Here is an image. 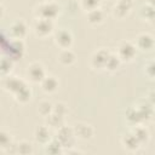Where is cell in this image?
I'll use <instances>...</instances> for the list:
<instances>
[{
    "label": "cell",
    "mask_w": 155,
    "mask_h": 155,
    "mask_svg": "<svg viewBox=\"0 0 155 155\" xmlns=\"http://www.w3.org/2000/svg\"><path fill=\"white\" fill-rule=\"evenodd\" d=\"M136 107L138 109V113L140 115V119H142V122L143 124L144 122H148L153 117V115H154V108L155 107L153 104H150L145 98L142 99L138 104H136Z\"/></svg>",
    "instance_id": "obj_14"
},
{
    "label": "cell",
    "mask_w": 155,
    "mask_h": 155,
    "mask_svg": "<svg viewBox=\"0 0 155 155\" xmlns=\"http://www.w3.org/2000/svg\"><path fill=\"white\" fill-rule=\"evenodd\" d=\"M24 41L22 39H11L6 33L2 34L1 36V51L2 54L8 56L12 58L15 62L21 59L23 53H24Z\"/></svg>",
    "instance_id": "obj_1"
},
{
    "label": "cell",
    "mask_w": 155,
    "mask_h": 155,
    "mask_svg": "<svg viewBox=\"0 0 155 155\" xmlns=\"http://www.w3.org/2000/svg\"><path fill=\"white\" fill-rule=\"evenodd\" d=\"M144 74L150 79H155V59H150L144 64Z\"/></svg>",
    "instance_id": "obj_32"
},
{
    "label": "cell",
    "mask_w": 155,
    "mask_h": 155,
    "mask_svg": "<svg viewBox=\"0 0 155 155\" xmlns=\"http://www.w3.org/2000/svg\"><path fill=\"white\" fill-rule=\"evenodd\" d=\"M34 139L36 143H39L41 145H46L52 139L50 127L48 126H38L34 130Z\"/></svg>",
    "instance_id": "obj_15"
},
{
    "label": "cell",
    "mask_w": 155,
    "mask_h": 155,
    "mask_svg": "<svg viewBox=\"0 0 155 155\" xmlns=\"http://www.w3.org/2000/svg\"><path fill=\"white\" fill-rule=\"evenodd\" d=\"M133 132V134L136 136V138L138 139V142L140 143V145H144L149 142V138H150V133H149V130L143 126V124H139V125H136L133 126V128L131 130Z\"/></svg>",
    "instance_id": "obj_19"
},
{
    "label": "cell",
    "mask_w": 155,
    "mask_h": 155,
    "mask_svg": "<svg viewBox=\"0 0 155 155\" xmlns=\"http://www.w3.org/2000/svg\"><path fill=\"white\" fill-rule=\"evenodd\" d=\"M64 117L65 116H62V115H59V114H57V113H54V111H52L48 116H46L45 119H46V124H47V126L48 127H52V128H59L61 126H63L64 125Z\"/></svg>",
    "instance_id": "obj_23"
},
{
    "label": "cell",
    "mask_w": 155,
    "mask_h": 155,
    "mask_svg": "<svg viewBox=\"0 0 155 155\" xmlns=\"http://www.w3.org/2000/svg\"><path fill=\"white\" fill-rule=\"evenodd\" d=\"M54 29V21L50 19H42V18H35L33 23V31L38 38H47L53 33Z\"/></svg>",
    "instance_id": "obj_5"
},
{
    "label": "cell",
    "mask_w": 155,
    "mask_h": 155,
    "mask_svg": "<svg viewBox=\"0 0 155 155\" xmlns=\"http://www.w3.org/2000/svg\"><path fill=\"white\" fill-rule=\"evenodd\" d=\"M13 98L16 99V102L21 103V104H27L30 99H31V90L30 87L27 85L25 87H23L18 93H16L13 96Z\"/></svg>",
    "instance_id": "obj_26"
},
{
    "label": "cell",
    "mask_w": 155,
    "mask_h": 155,
    "mask_svg": "<svg viewBox=\"0 0 155 155\" xmlns=\"http://www.w3.org/2000/svg\"><path fill=\"white\" fill-rule=\"evenodd\" d=\"M145 99H147L150 104H153V105L155 107V90H150V91L147 93Z\"/></svg>",
    "instance_id": "obj_34"
},
{
    "label": "cell",
    "mask_w": 155,
    "mask_h": 155,
    "mask_svg": "<svg viewBox=\"0 0 155 155\" xmlns=\"http://www.w3.org/2000/svg\"><path fill=\"white\" fill-rule=\"evenodd\" d=\"M121 143H122L124 148L127 149L128 151H136V150L139 149V147H142L140 143L138 142V139L136 138V136L133 134L132 131H130L128 133H126V134L122 136Z\"/></svg>",
    "instance_id": "obj_17"
},
{
    "label": "cell",
    "mask_w": 155,
    "mask_h": 155,
    "mask_svg": "<svg viewBox=\"0 0 155 155\" xmlns=\"http://www.w3.org/2000/svg\"><path fill=\"white\" fill-rule=\"evenodd\" d=\"M121 63H122V62H121V59L117 57V54L110 52V56H109V58H108V61H107V64H105V69H104V70H107V71H109V73H114V71H116V70L120 68Z\"/></svg>",
    "instance_id": "obj_25"
},
{
    "label": "cell",
    "mask_w": 155,
    "mask_h": 155,
    "mask_svg": "<svg viewBox=\"0 0 155 155\" xmlns=\"http://www.w3.org/2000/svg\"><path fill=\"white\" fill-rule=\"evenodd\" d=\"M62 7L58 2L54 0H44L35 5L33 13L35 18H42V19H50L54 21L59 15H61Z\"/></svg>",
    "instance_id": "obj_2"
},
{
    "label": "cell",
    "mask_w": 155,
    "mask_h": 155,
    "mask_svg": "<svg viewBox=\"0 0 155 155\" xmlns=\"http://www.w3.org/2000/svg\"><path fill=\"white\" fill-rule=\"evenodd\" d=\"M16 153L18 154H22V155H28V154H31L33 153V144L28 140H21L18 142L16 145Z\"/></svg>",
    "instance_id": "obj_28"
},
{
    "label": "cell",
    "mask_w": 155,
    "mask_h": 155,
    "mask_svg": "<svg viewBox=\"0 0 155 155\" xmlns=\"http://www.w3.org/2000/svg\"><path fill=\"white\" fill-rule=\"evenodd\" d=\"M126 119H127V122L132 126H136V125H139V124H143L142 122V119H140V115L138 113V109L137 107H130L126 111Z\"/></svg>",
    "instance_id": "obj_24"
},
{
    "label": "cell",
    "mask_w": 155,
    "mask_h": 155,
    "mask_svg": "<svg viewBox=\"0 0 155 155\" xmlns=\"http://www.w3.org/2000/svg\"><path fill=\"white\" fill-rule=\"evenodd\" d=\"M53 40H54V44L61 50H64V48H70L71 47L73 41H74V38H73V34H71V31L69 29L61 28V29H58L54 33Z\"/></svg>",
    "instance_id": "obj_9"
},
{
    "label": "cell",
    "mask_w": 155,
    "mask_h": 155,
    "mask_svg": "<svg viewBox=\"0 0 155 155\" xmlns=\"http://www.w3.org/2000/svg\"><path fill=\"white\" fill-rule=\"evenodd\" d=\"M25 75H27V79L30 82L40 84L47 74H46V70H45L44 65L40 62H33L28 65V68L25 70Z\"/></svg>",
    "instance_id": "obj_6"
},
{
    "label": "cell",
    "mask_w": 155,
    "mask_h": 155,
    "mask_svg": "<svg viewBox=\"0 0 155 155\" xmlns=\"http://www.w3.org/2000/svg\"><path fill=\"white\" fill-rule=\"evenodd\" d=\"M110 56V52L107 48H98L96 50L90 59V65L93 70H104L105 69V64L107 61Z\"/></svg>",
    "instance_id": "obj_8"
},
{
    "label": "cell",
    "mask_w": 155,
    "mask_h": 155,
    "mask_svg": "<svg viewBox=\"0 0 155 155\" xmlns=\"http://www.w3.org/2000/svg\"><path fill=\"white\" fill-rule=\"evenodd\" d=\"M133 5H134L133 0H117L111 8L113 16L117 19H122L127 17L132 11Z\"/></svg>",
    "instance_id": "obj_11"
},
{
    "label": "cell",
    "mask_w": 155,
    "mask_h": 155,
    "mask_svg": "<svg viewBox=\"0 0 155 155\" xmlns=\"http://www.w3.org/2000/svg\"><path fill=\"white\" fill-rule=\"evenodd\" d=\"M28 84L25 80H23L22 78L18 76H5L2 78V88L11 93L12 96H15L16 93H18L23 87H25Z\"/></svg>",
    "instance_id": "obj_7"
},
{
    "label": "cell",
    "mask_w": 155,
    "mask_h": 155,
    "mask_svg": "<svg viewBox=\"0 0 155 155\" xmlns=\"http://www.w3.org/2000/svg\"><path fill=\"white\" fill-rule=\"evenodd\" d=\"M137 51H138V48L134 42H132L130 40H124L119 44L115 53L117 54V57L121 59L122 63H128L134 59Z\"/></svg>",
    "instance_id": "obj_3"
},
{
    "label": "cell",
    "mask_w": 155,
    "mask_h": 155,
    "mask_svg": "<svg viewBox=\"0 0 155 155\" xmlns=\"http://www.w3.org/2000/svg\"><path fill=\"white\" fill-rule=\"evenodd\" d=\"M40 86H41V90L47 93V94H51V93H54L58 87H59V81L56 76L53 75H46L45 79L40 82Z\"/></svg>",
    "instance_id": "obj_16"
},
{
    "label": "cell",
    "mask_w": 155,
    "mask_h": 155,
    "mask_svg": "<svg viewBox=\"0 0 155 155\" xmlns=\"http://www.w3.org/2000/svg\"><path fill=\"white\" fill-rule=\"evenodd\" d=\"M57 59L58 62L63 65V67H70L75 63L76 61V56L74 53L73 50L70 48H64V50H61L58 56H57Z\"/></svg>",
    "instance_id": "obj_18"
},
{
    "label": "cell",
    "mask_w": 155,
    "mask_h": 155,
    "mask_svg": "<svg viewBox=\"0 0 155 155\" xmlns=\"http://www.w3.org/2000/svg\"><path fill=\"white\" fill-rule=\"evenodd\" d=\"M12 145H13V140H12L11 134L6 131H1L0 132V148H1V150H8Z\"/></svg>",
    "instance_id": "obj_30"
},
{
    "label": "cell",
    "mask_w": 155,
    "mask_h": 155,
    "mask_svg": "<svg viewBox=\"0 0 155 155\" xmlns=\"http://www.w3.org/2000/svg\"><path fill=\"white\" fill-rule=\"evenodd\" d=\"M13 64H15V61L12 58H10L8 56L2 54L1 61H0V71H1L2 78L8 76L11 74V71L13 69Z\"/></svg>",
    "instance_id": "obj_22"
},
{
    "label": "cell",
    "mask_w": 155,
    "mask_h": 155,
    "mask_svg": "<svg viewBox=\"0 0 155 155\" xmlns=\"http://www.w3.org/2000/svg\"><path fill=\"white\" fill-rule=\"evenodd\" d=\"M134 44H136L138 50H140L143 52H148V51H151L155 47V39L149 33H140L136 38Z\"/></svg>",
    "instance_id": "obj_12"
},
{
    "label": "cell",
    "mask_w": 155,
    "mask_h": 155,
    "mask_svg": "<svg viewBox=\"0 0 155 155\" xmlns=\"http://www.w3.org/2000/svg\"><path fill=\"white\" fill-rule=\"evenodd\" d=\"M52 111H53V104H52L51 102L44 99V101H41V102L39 103V105H38V113H39L41 116L46 117V116H48Z\"/></svg>",
    "instance_id": "obj_29"
},
{
    "label": "cell",
    "mask_w": 155,
    "mask_h": 155,
    "mask_svg": "<svg viewBox=\"0 0 155 155\" xmlns=\"http://www.w3.org/2000/svg\"><path fill=\"white\" fill-rule=\"evenodd\" d=\"M53 111L62 115V116H65L67 113H68V108H67V104L63 103V102H57L53 104Z\"/></svg>",
    "instance_id": "obj_33"
},
{
    "label": "cell",
    "mask_w": 155,
    "mask_h": 155,
    "mask_svg": "<svg viewBox=\"0 0 155 155\" xmlns=\"http://www.w3.org/2000/svg\"><path fill=\"white\" fill-rule=\"evenodd\" d=\"M86 18H87V22L90 24L99 25L104 22V12L102 11L101 7H98V8H94V10L86 12Z\"/></svg>",
    "instance_id": "obj_21"
},
{
    "label": "cell",
    "mask_w": 155,
    "mask_h": 155,
    "mask_svg": "<svg viewBox=\"0 0 155 155\" xmlns=\"http://www.w3.org/2000/svg\"><path fill=\"white\" fill-rule=\"evenodd\" d=\"M45 147V151L48 153V154H61V153H64V148L63 145L56 139V138H52Z\"/></svg>",
    "instance_id": "obj_27"
},
{
    "label": "cell",
    "mask_w": 155,
    "mask_h": 155,
    "mask_svg": "<svg viewBox=\"0 0 155 155\" xmlns=\"http://www.w3.org/2000/svg\"><path fill=\"white\" fill-rule=\"evenodd\" d=\"M11 39H24L28 34V25L23 19H15L6 33Z\"/></svg>",
    "instance_id": "obj_10"
},
{
    "label": "cell",
    "mask_w": 155,
    "mask_h": 155,
    "mask_svg": "<svg viewBox=\"0 0 155 155\" xmlns=\"http://www.w3.org/2000/svg\"><path fill=\"white\" fill-rule=\"evenodd\" d=\"M73 130H74V133H75L76 138L81 139V140L91 139L93 137V133H94L93 127L88 124H85V122H76L73 126Z\"/></svg>",
    "instance_id": "obj_13"
},
{
    "label": "cell",
    "mask_w": 155,
    "mask_h": 155,
    "mask_svg": "<svg viewBox=\"0 0 155 155\" xmlns=\"http://www.w3.org/2000/svg\"><path fill=\"white\" fill-rule=\"evenodd\" d=\"M147 4H149L151 6H155V0H147Z\"/></svg>",
    "instance_id": "obj_35"
},
{
    "label": "cell",
    "mask_w": 155,
    "mask_h": 155,
    "mask_svg": "<svg viewBox=\"0 0 155 155\" xmlns=\"http://www.w3.org/2000/svg\"><path fill=\"white\" fill-rule=\"evenodd\" d=\"M101 2L102 0H80V7L85 12H88L91 10L101 7Z\"/></svg>",
    "instance_id": "obj_31"
},
{
    "label": "cell",
    "mask_w": 155,
    "mask_h": 155,
    "mask_svg": "<svg viewBox=\"0 0 155 155\" xmlns=\"http://www.w3.org/2000/svg\"><path fill=\"white\" fill-rule=\"evenodd\" d=\"M65 149H69V148H73L74 144H75V140L78 139L75 133H74V130H73V126H61L59 128H57L56 131V137H54Z\"/></svg>",
    "instance_id": "obj_4"
},
{
    "label": "cell",
    "mask_w": 155,
    "mask_h": 155,
    "mask_svg": "<svg viewBox=\"0 0 155 155\" xmlns=\"http://www.w3.org/2000/svg\"><path fill=\"white\" fill-rule=\"evenodd\" d=\"M139 16L147 23L155 25V6H151L149 4L143 5L139 10Z\"/></svg>",
    "instance_id": "obj_20"
}]
</instances>
